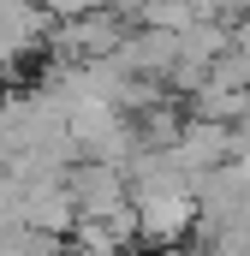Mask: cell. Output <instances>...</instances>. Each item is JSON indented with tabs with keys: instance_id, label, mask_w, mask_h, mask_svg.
<instances>
[{
	"instance_id": "1",
	"label": "cell",
	"mask_w": 250,
	"mask_h": 256,
	"mask_svg": "<svg viewBox=\"0 0 250 256\" xmlns=\"http://www.w3.org/2000/svg\"><path fill=\"white\" fill-rule=\"evenodd\" d=\"M131 185H125V167H108V161H72L66 167V196L78 208V220H108L131 202Z\"/></svg>"
},
{
	"instance_id": "2",
	"label": "cell",
	"mask_w": 250,
	"mask_h": 256,
	"mask_svg": "<svg viewBox=\"0 0 250 256\" xmlns=\"http://www.w3.org/2000/svg\"><path fill=\"white\" fill-rule=\"evenodd\" d=\"M131 214H137V238L179 244L196 226V196H185V191H137L131 196Z\"/></svg>"
},
{
	"instance_id": "3",
	"label": "cell",
	"mask_w": 250,
	"mask_h": 256,
	"mask_svg": "<svg viewBox=\"0 0 250 256\" xmlns=\"http://www.w3.org/2000/svg\"><path fill=\"white\" fill-rule=\"evenodd\" d=\"M232 143H238V131L232 126H214V120H185V126L173 131V161L185 167L190 179H202V173H214V167H226L232 161Z\"/></svg>"
},
{
	"instance_id": "4",
	"label": "cell",
	"mask_w": 250,
	"mask_h": 256,
	"mask_svg": "<svg viewBox=\"0 0 250 256\" xmlns=\"http://www.w3.org/2000/svg\"><path fill=\"white\" fill-rule=\"evenodd\" d=\"M244 137H250V114H244Z\"/></svg>"
}]
</instances>
